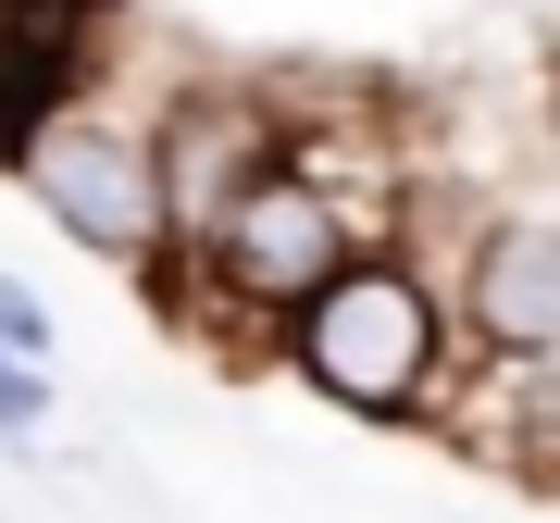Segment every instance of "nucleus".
Returning a JSON list of instances; mask_svg holds the SVG:
<instances>
[{
    "instance_id": "f257e3e1",
    "label": "nucleus",
    "mask_w": 560,
    "mask_h": 523,
    "mask_svg": "<svg viewBox=\"0 0 560 523\" xmlns=\"http://www.w3.org/2000/svg\"><path fill=\"white\" fill-rule=\"evenodd\" d=\"M361 249H386V212H361L337 175H312V162L287 150L275 175H261L249 200L224 212V224H212V237L187 249L162 287H150V300H162V324H175V337L200 324V337L287 349V324H300Z\"/></svg>"
},
{
    "instance_id": "f03ea898",
    "label": "nucleus",
    "mask_w": 560,
    "mask_h": 523,
    "mask_svg": "<svg viewBox=\"0 0 560 523\" xmlns=\"http://www.w3.org/2000/svg\"><path fill=\"white\" fill-rule=\"evenodd\" d=\"M275 362L300 374L324 411H349V423H423L460 386V300H448L436 262H411L399 237H386V249H361L349 275L287 324Z\"/></svg>"
},
{
    "instance_id": "7ed1b4c3",
    "label": "nucleus",
    "mask_w": 560,
    "mask_h": 523,
    "mask_svg": "<svg viewBox=\"0 0 560 523\" xmlns=\"http://www.w3.org/2000/svg\"><path fill=\"white\" fill-rule=\"evenodd\" d=\"M13 187L50 212V237H62V249L113 262V275H138V287L175 275L162 138H150V113H125V101H113V88H101V101H75V113H50V125H38V150L13 162Z\"/></svg>"
},
{
    "instance_id": "20e7f679",
    "label": "nucleus",
    "mask_w": 560,
    "mask_h": 523,
    "mask_svg": "<svg viewBox=\"0 0 560 523\" xmlns=\"http://www.w3.org/2000/svg\"><path fill=\"white\" fill-rule=\"evenodd\" d=\"M150 138H162V212H175V262H187V249H200L212 224L287 162V88L187 75L175 101L150 113Z\"/></svg>"
},
{
    "instance_id": "39448f33",
    "label": "nucleus",
    "mask_w": 560,
    "mask_h": 523,
    "mask_svg": "<svg viewBox=\"0 0 560 523\" xmlns=\"http://www.w3.org/2000/svg\"><path fill=\"white\" fill-rule=\"evenodd\" d=\"M460 362H560V200H499L460 237Z\"/></svg>"
},
{
    "instance_id": "423d86ee",
    "label": "nucleus",
    "mask_w": 560,
    "mask_h": 523,
    "mask_svg": "<svg viewBox=\"0 0 560 523\" xmlns=\"http://www.w3.org/2000/svg\"><path fill=\"white\" fill-rule=\"evenodd\" d=\"M113 38H125V0H0V175L38 150L50 113L101 101Z\"/></svg>"
},
{
    "instance_id": "0eeeda50",
    "label": "nucleus",
    "mask_w": 560,
    "mask_h": 523,
    "mask_svg": "<svg viewBox=\"0 0 560 523\" xmlns=\"http://www.w3.org/2000/svg\"><path fill=\"white\" fill-rule=\"evenodd\" d=\"M50 362H25V349H0V449H25V462H38L50 449Z\"/></svg>"
},
{
    "instance_id": "6e6552de",
    "label": "nucleus",
    "mask_w": 560,
    "mask_h": 523,
    "mask_svg": "<svg viewBox=\"0 0 560 523\" xmlns=\"http://www.w3.org/2000/svg\"><path fill=\"white\" fill-rule=\"evenodd\" d=\"M0 349H25V362H50V349H62V324H50V300H38V287L13 275V262H0Z\"/></svg>"
}]
</instances>
